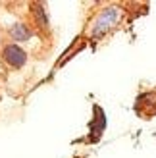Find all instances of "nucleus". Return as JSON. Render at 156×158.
<instances>
[{
    "mask_svg": "<svg viewBox=\"0 0 156 158\" xmlns=\"http://www.w3.org/2000/svg\"><path fill=\"white\" fill-rule=\"evenodd\" d=\"M118 19H120V8L118 6H108V8H104L102 12H100L96 18H95V21H92V27H91V35L92 37H102L104 33H108L116 23H118Z\"/></svg>",
    "mask_w": 156,
    "mask_h": 158,
    "instance_id": "1",
    "label": "nucleus"
},
{
    "mask_svg": "<svg viewBox=\"0 0 156 158\" xmlns=\"http://www.w3.org/2000/svg\"><path fill=\"white\" fill-rule=\"evenodd\" d=\"M2 60L6 66H10L14 69H21L27 64V52L15 43H8L2 48Z\"/></svg>",
    "mask_w": 156,
    "mask_h": 158,
    "instance_id": "2",
    "label": "nucleus"
},
{
    "mask_svg": "<svg viewBox=\"0 0 156 158\" xmlns=\"http://www.w3.org/2000/svg\"><path fill=\"white\" fill-rule=\"evenodd\" d=\"M8 33H10L12 41H15V44L18 43H27L29 39L33 37V31H31L29 25H25V23H14Z\"/></svg>",
    "mask_w": 156,
    "mask_h": 158,
    "instance_id": "3",
    "label": "nucleus"
},
{
    "mask_svg": "<svg viewBox=\"0 0 156 158\" xmlns=\"http://www.w3.org/2000/svg\"><path fill=\"white\" fill-rule=\"evenodd\" d=\"M33 21H35L37 29H41V31L48 29V14H46L43 4H33Z\"/></svg>",
    "mask_w": 156,
    "mask_h": 158,
    "instance_id": "4",
    "label": "nucleus"
}]
</instances>
